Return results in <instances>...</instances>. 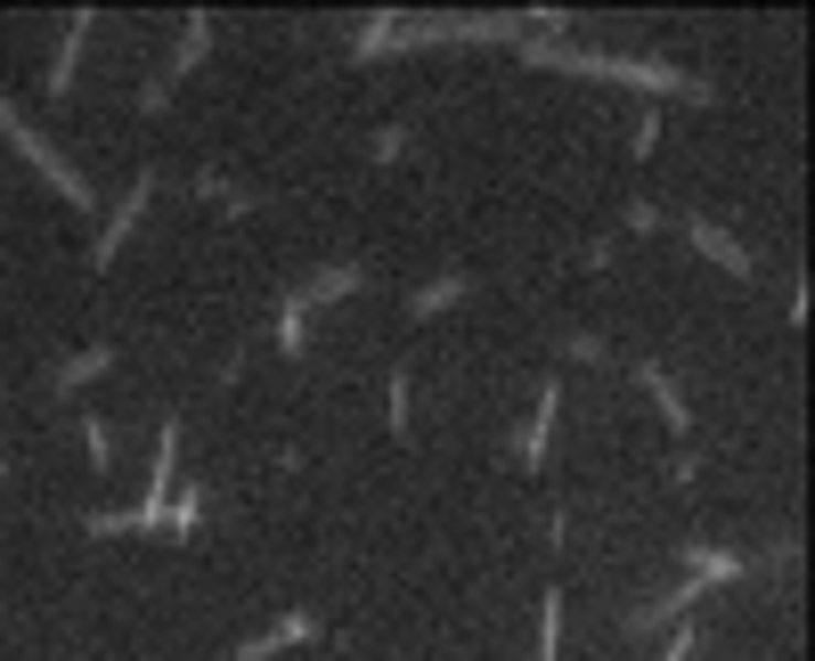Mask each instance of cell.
I'll list each match as a JSON object with an SVG mask.
<instances>
[{"label": "cell", "instance_id": "4", "mask_svg": "<svg viewBox=\"0 0 815 661\" xmlns=\"http://www.w3.org/2000/svg\"><path fill=\"white\" fill-rule=\"evenodd\" d=\"M555 408H562V392L547 384V392H538V408H530V425H522V441H514V458H522V466H538V458H547V433H555Z\"/></svg>", "mask_w": 815, "mask_h": 661}, {"label": "cell", "instance_id": "14", "mask_svg": "<svg viewBox=\"0 0 815 661\" xmlns=\"http://www.w3.org/2000/svg\"><path fill=\"white\" fill-rule=\"evenodd\" d=\"M302 319H310V311L286 295V302H278V351H302Z\"/></svg>", "mask_w": 815, "mask_h": 661}, {"label": "cell", "instance_id": "17", "mask_svg": "<svg viewBox=\"0 0 815 661\" xmlns=\"http://www.w3.org/2000/svg\"><path fill=\"white\" fill-rule=\"evenodd\" d=\"M661 661H694V637L677 629V637H668V653H661Z\"/></svg>", "mask_w": 815, "mask_h": 661}, {"label": "cell", "instance_id": "9", "mask_svg": "<svg viewBox=\"0 0 815 661\" xmlns=\"http://www.w3.org/2000/svg\"><path fill=\"white\" fill-rule=\"evenodd\" d=\"M636 376H644V392H653V408H661V417H668V425H677V433H685V417H694V408H685V401H677V384H668V367H653V360H644V367H636Z\"/></svg>", "mask_w": 815, "mask_h": 661}, {"label": "cell", "instance_id": "8", "mask_svg": "<svg viewBox=\"0 0 815 661\" xmlns=\"http://www.w3.org/2000/svg\"><path fill=\"white\" fill-rule=\"evenodd\" d=\"M685 237H694L701 254H709V262H718V270H726V278H750V254H742V245L726 237V230H709V221H694V230H685Z\"/></svg>", "mask_w": 815, "mask_h": 661}, {"label": "cell", "instance_id": "15", "mask_svg": "<svg viewBox=\"0 0 815 661\" xmlns=\"http://www.w3.org/2000/svg\"><path fill=\"white\" fill-rule=\"evenodd\" d=\"M196 490H180V507H163V531H172V540H187V531H196Z\"/></svg>", "mask_w": 815, "mask_h": 661}, {"label": "cell", "instance_id": "7", "mask_svg": "<svg viewBox=\"0 0 815 661\" xmlns=\"http://www.w3.org/2000/svg\"><path fill=\"white\" fill-rule=\"evenodd\" d=\"M319 629L310 612H294V621H278V629H261V637H245L237 646V661H269V653H286V646H302V637Z\"/></svg>", "mask_w": 815, "mask_h": 661}, {"label": "cell", "instance_id": "6", "mask_svg": "<svg viewBox=\"0 0 815 661\" xmlns=\"http://www.w3.org/2000/svg\"><path fill=\"white\" fill-rule=\"evenodd\" d=\"M82 41H90V9H74V17H66V41H57V66H50V98H66V90H74V57H82Z\"/></svg>", "mask_w": 815, "mask_h": 661}, {"label": "cell", "instance_id": "5", "mask_svg": "<svg viewBox=\"0 0 815 661\" xmlns=\"http://www.w3.org/2000/svg\"><path fill=\"white\" fill-rule=\"evenodd\" d=\"M750 572V555H734V547H694L685 555V580L694 588H709V580H742Z\"/></svg>", "mask_w": 815, "mask_h": 661}, {"label": "cell", "instance_id": "11", "mask_svg": "<svg viewBox=\"0 0 815 661\" xmlns=\"http://www.w3.org/2000/svg\"><path fill=\"white\" fill-rule=\"evenodd\" d=\"M204 41H213V17L196 9V17H187V41H180V57H172V82H180V74H187V66L204 57Z\"/></svg>", "mask_w": 815, "mask_h": 661}, {"label": "cell", "instance_id": "16", "mask_svg": "<svg viewBox=\"0 0 815 661\" xmlns=\"http://www.w3.org/2000/svg\"><path fill=\"white\" fill-rule=\"evenodd\" d=\"M82 441H90V466H107V449H115V441H107V425H98V417H82Z\"/></svg>", "mask_w": 815, "mask_h": 661}, {"label": "cell", "instance_id": "3", "mask_svg": "<svg viewBox=\"0 0 815 661\" xmlns=\"http://www.w3.org/2000/svg\"><path fill=\"white\" fill-rule=\"evenodd\" d=\"M360 278H367L360 262H334V270H319V278H302V286H294V302H302V311H319V302H343Z\"/></svg>", "mask_w": 815, "mask_h": 661}, {"label": "cell", "instance_id": "2", "mask_svg": "<svg viewBox=\"0 0 815 661\" xmlns=\"http://www.w3.org/2000/svg\"><path fill=\"white\" fill-rule=\"evenodd\" d=\"M148 196H156V172H139V180H131V196H122V213L107 221V230H98V262H115V245L131 237V221L148 213Z\"/></svg>", "mask_w": 815, "mask_h": 661}, {"label": "cell", "instance_id": "13", "mask_svg": "<svg viewBox=\"0 0 815 661\" xmlns=\"http://www.w3.org/2000/svg\"><path fill=\"white\" fill-rule=\"evenodd\" d=\"M457 295H465V278H441V286H416V295H408V311H416V319H432V311H441V302H457Z\"/></svg>", "mask_w": 815, "mask_h": 661}, {"label": "cell", "instance_id": "10", "mask_svg": "<svg viewBox=\"0 0 815 661\" xmlns=\"http://www.w3.org/2000/svg\"><path fill=\"white\" fill-rule=\"evenodd\" d=\"M98 367H115V343H98V351H82V360H66V367H57L50 384H57V392H82V384L98 376Z\"/></svg>", "mask_w": 815, "mask_h": 661}, {"label": "cell", "instance_id": "12", "mask_svg": "<svg viewBox=\"0 0 815 661\" xmlns=\"http://www.w3.org/2000/svg\"><path fill=\"white\" fill-rule=\"evenodd\" d=\"M555 646H562V596L547 588V605H538V661H555Z\"/></svg>", "mask_w": 815, "mask_h": 661}, {"label": "cell", "instance_id": "1", "mask_svg": "<svg viewBox=\"0 0 815 661\" xmlns=\"http://www.w3.org/2000/svg\"><path fill=\"white\" fill-rule=\"evenodd\" d=\"M0 139H9V148L33 163V172H50V189L66 196V204H90V189H82V172H74V163L57 156V148H50V139H41V131H33V122L17 115V107H0Z\"/></svg>", "mask_w": 815, "mask_h": 661}]
</instances>
